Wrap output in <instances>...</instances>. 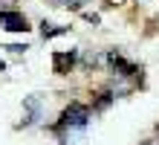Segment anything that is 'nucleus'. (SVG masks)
Instances as JSON below:
<instances>
[{
    "label": "nucleus",
    "mask_w": 159,
    "mask_h": 145,
    "mask_svg": "<svg viewBox=\"0 0 159 145\" xmlns=\"http://www.w3.org/2000/svg\"><path fill=\"white\" fill-rule=\"evenodd\" d=\"M107 61L113 64V70H119V75H139V67H136V64H130V61H125L119 52H110V55H107Z\"/></svg>",
    "instance_id": "3"
},
{
    "label": "nucleus",
    "mask_w": 159,
    "mask_h": 145,
    "mask_svg": "<svg viewBox=\"0 0 159 145\" xmlns=\"http://www.w3.org/2000/svg\"><path fill=\"white\" fill-rule=\"evenodd\" d=\"M90 122V108L81 102H72L67 110L61 113V122H58V131L64 128H84V125Z\"/></svg>",
    "instance_id": "1"
},
{
    "label": "nucleus",
    "mask_w": 159,
    "mask_h": 145,
    "mask_svg": "<svg viewBox=\"0 0 159 145\" xmlns=\"http://www.w3.org/2000/svg\"><path fill=\"white\" fill-rule=\"evenodd\" d=\"M17 0H0V12H6V9H12Z\"/></svg>",
    "instance_id": "7"
},
{
    "label": "nucleus",
    "mask_w": 159,
    "mask_h": 145,
    "mask_svg": "<svg viewBox=\"0 0 159 145\" xmlns=\"http://www.w3.org/2000/svg\"><path fill=\"white\" fill-rule=\"evenodd\" d=\"M72 61H75V52H55L52 55V64H55V73H70Z\"/></svg>",
    "instance_id": "4"
},
{
    "label": "nucleus",
    "mask_w": 159,
    "mask_h": 145,
    "mask_svg": "<svg viewBox=\"0 0 159 145\" xmlns=\"http://www.w3.org/2000/svg\"><path fill=\"white\" fill-rule=\"evenodd\" d=\"M0 26L9 29V32H26L29 23H26V17L20 12H12V9H6V12H0Z\"/></svg>",
    "instance_id": "2"
},
{
    "label": "nucleus",
    "mask_w": 159,
    "mask_h": 145,
    "mask_svg": "<svg viewBox=\"0 0 159 145\" xmlns=\"http://www.w3.org/2000/svg\"><path fill=\"white\" fill-rule=\"evenodd\" d=\"M0 73H3V61H0Z\"/></svg>",
    "instance_id": "8"
},
{
    "label": "nucleus",
    "mask_w": 159,
    "mask_h": 145,
    "mask_svg": "<svg viewBox=\"0 0 159 145\" xmlns=\"http://www.w3.org/2000/svg\"><path fill=\"white\" fill-rule=\"evenodd\" d=\"M70 29L67 26H55V23H43V38H58V35H67Z\"/></svg>",
    "instance_id": "5"
},
{
    "label": "nucleus",
    "mask_w": 159,
    "mask_h": 145,
    "mask_svg": "<svg viewBox=\"0 0 159 145\" xmlns=\"http://www.w3.org/2000/svg\"><path fill=\"white\" fill-rule=\"evenodd\" d=\"M55 3H61V6H70V9H81L87 0H55Z\"/></svg>",
    "instance_id": "6"
}]
</instances>
